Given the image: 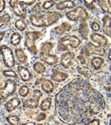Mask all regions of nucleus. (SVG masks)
<instances>
[{"instance_id":"nucleus-10","label":"nucleus","mask_w":111,"mask_h":125,"mask_svg":"<svg viewBox=\"0 0 111 125\" xmlns=\"http://www.w3.org/2000/svg\"><path fill=\"white\" fill-rule=\"evenodd\" d=\"M90 38L92 40V42H94L96 44V47H104L106 45H107V39L102 35V34H99V33H93V34H91V36H90Z\"/></svg>"},{"instance_id":"nucleus-40","label":"nucleus","mask_w":111,"mask_h":125,"mask_svg":"<svg viewBox=\"0 0 111 125\" xmlns=\"http://www.w3.org/2000/svg\"><path fill=\"white\" fill-rule=\"evenodd\" d=\"M5 8H6V1H4V0H0V13L4 11Z\"/></svg>"},{"instance_id":"nucleus-18","label":"nucleus","mask_w":111,"mask_h":125,"mask_svg":"<svg viewBox=\"0 0 111 125\" xmlns=\"http://www.w3.org/2000/svg\"><path fill=\"white\" fill-rule=\"evenodd\" d=\"M75 6V2L73 1H61L56 4V8L60 10H63L66 9H72Z\"/></svg>"},{"instance_id":"nucleus-4","label":"nucleus","mask_w":111,"mask_h":125,"mask_svg":"<svg viewBox=\"0 0 111 125\" xmlns=\"http://www.w3.org/2000/svg\"><path fill=\"white\" fill-rule=\"evenodd\" d=\"M0 52L3 58V62L6 67L8 68H12L15 65V60H14V56L13 52L11 49V47H9L6 45H3L0 47Z\"/></svg>"},{"instance_id":"nucleus-43","label":"nucleus","mask_w":111,"mask_h":125,"mask_svg":"<svg viewBox=\"0 0 111 125\" xmlns=\"http://www.w3.org/2000/svg\"><path fill=\"white\" fill-rule=\"evenodd\" d=\"M5 34H6V31H0V42H1V40L4 38Z\"/></svg>"},{"instance_id":"nucleus-21","label":"nucleus","mask_w":111,"mask_h":125,"mask_svg":"<svg viewBox=\"0 0 111 125\" xmlns=\"http://www.w3.org/2000/svg\"><path fill=\"white\" fill-rule=\"evenodd\" d=\"M39 103L38 101L36 100H33V99H29V100H26L23 102V106L24 108H29V109H36L38 107Z\"/></svg>"},{"instance_id":"nucleus-14","label":"nucleus","mask_w":111,"mask_h":125,"mask_svg":"<svg viewBox=\"0 0 111 125\" xmlns=\"http://www.w3.org/2000/svg\"><path fill=\"white\" fill-rule=\"evenodd\" d=\"M20 103H21V102H20V100H19L18 98H12V99H11V100L5 104L6 111L9 112V113L12 112L13 110H15L16 108L20 105Z\"/></svg>"},{"instance_id":"nucleus-12","label":"nucleus","mask_w":111,"mask_h":125,"mask_svg":"<svg viewBox=\"0 0 111 125\" xmlns=\"http://www.w3.org/2000/svg\"><path fill=\"white\" fill-rule=\"evenodd\" d=\"M68 78V75L67 73H65V72H62V71L59 70H52V73H51V79L54 81V82H57V83H62L64 81H66L67 79Z\"/></svg>"},{"instance_id":"nucleus-44","label":"nucleus","mask_w":111,"mask_h":125,"mask_svg":"<svg viewBox=\"0 0 111 125\" xmlns=\"http://www.w3.org/2000/svg\"><path fill=\"white\" fill-rule=\"evenodd\" d=\"M3 102H4V99H3L2 95H1V93H0V104H1V103H2Z\"/></svg>"},{"instance_id":"nucleus-31","label":"nucleus","mask_w":111,"mask_h":125,"mask_svg":"<svg viewBox=\"0 0 111 125\" xmlns=\"http://www.w3.org/2000/svg\"><path fill=\"white\" fill-rule=\"evenodd\" d=\"M30 93V88L27 85H22L19 88V95L21 97H27Z\"/></svg>"},{"instance_id":"nucleus-22","label":"nucleus","mask_w":111,"mask_h":125,"mask_svg":"<svg viewBox=\"0 0 111 125\" xmlns=\"http://www.w3.org/2000/svg\"><path fill=\"white\" fill-rule=\"evenodd\" d=\"M79 31H80V33H81V35H82L85 39H87V37H88V33H89V30H88L87 23L86 22V21H83V22L81 23Z\"/></svg>"},{"instance_id":"nucleus-37","label":"nucleus","mask_w":111,"mask_h":125,"mask_svg":"<svg viewBox=\"0 0 111 125\" xmlns=\"http://www.w3.org/2000/svg\"><path fill=\"white\" fill-rule=\"evenodd\" d=\"M84 3H85V4L87 5V7H88L89 9H95V6H94V4H93V3H95V1H92V0H90V1L85 0Z\"/></svg>"},{"instance_id":"nucleus-28","label":"nucleus","mask_w":111,"mask_h":125,"mask_svg":"<svg viewBox=\"0 0 111 125\" xmlns=\"http://www.w3.org/2000/svg\"><path fill=\"white\" fill-rule=\"evenodd\" d=\"M6 119L11 125H19L20 123V119L17 116H8Z\"/></svg>"},{"instance_id":"nucleus-26","label":"nucleus","mask_w":111,"mask_h":125,"mask_svg":"<svg viewBox=\"0 0 111 125\" xmlns=\"http://www.w3.org/2000/svg\"><path fill=\"white\" fill-rule=\"evenodd\" d=\"M33 70L39 74H42L46 71V67H45L44 63H42L41 62H36L33 64Z\"/></svg>"},{"instance_id":"nucleus-30","label":"nucleus","mask_w":111,"mask_h":125,"mask_svg":"<svg viewBox=\"0 0 111 125\" xmlns=\"http://www.w3.org/2000/svg\"><path fill=\"white\" fill-rule=\"evenodd\" d=\"M10 20H11V15L9 13H5V14L0 16V28L2 26H4L5 24L9 23Z\"/></svg>"},{"instance_id":"nucleus-25","label":"nucleus","mask_w":111,"mask_h":125,"mask_svg":"<svg viewBox=\"0 0 111 125\" xmlns=\"http://www.w3.org/2000/svg\"><path fill=\"white\" fill-rule=\"evenodd\" d=\"M53 44L50 43V42H48V43H45L42 45L41 47V54H48L50 52V50L53 48Z\"/></svg>"},{"instance_id":"nucleus-39","label":"nucleus","mask_w":111,"mask_h":125,"mask_svg":"<svg viewBox=\"0 0 111 125\" xmlns=\"http://www.w3.org/2000/svg\"><path fill=\"white\" fill-rule=\"evenodd\" d=\"M86 125H100V119H98V118L92 119L89 122H87Z\"/></svg>"},{"instance_id":"nucleus-20","label":"nucleus","mask_w":111,"mask_h":125,"mask_svg":"<svg viewBox=\"0 0 111 125\" xmlns=\"http://www.w3.org/2000/svg\"><path fill=\"white\" fill-rule=\"evenodd\" d=\"M15 57L17 58L18 62L20 63H25V62L28 61V58H27V55L25 54L24 50L22 48H16L15 49Z\"/></svg>"},{"instance_id":"nucleus-33","label":"nucleus","mask_w":111,"mask_h":125,"mask_svg":"<svg viewBox=\"0 0 111 125\" xmlns=\"http://www.w3.org/2000/svg\"><path fill=\"white\" fill-rule=\"evenodd\" d=\"M3 75H4L5 77H11V78H16V77H17L15 72L13 70H11V69L4 70L3 71Z\"/></svg>"},{"instance_id":"nucleus-3","label":"nucleus","mask_w":111,"mask_h":125,"mask_svg":"<svg viewBox=\"0 0 111 125\" xmlns=\"http://www.w3.org/2000/svg\"><path fill=\"white\" fill-rule=\"evenodd\" d=\"M43 34H44V32H42V31H29L26 33L25 46L33 54H37V48H36L34 41L39 39Z\"/></svg>"},{"instance_id":"nucleus-6","label":"nucleus","mask_w":111,"mask_h":125,"mask_svg":"<svg viewBox=\"0 0 111 125\" xmlns=\"http://www.w3.org/2000/svg\"><path fill=\"white\" fill-rule=\"evenodd\" d=\"M16 86H17V84H16V83L14 81L8 80L6 82V85L4 86L3 88H0V93L2 95L4 101L7 98H9L10 96H11V95H13V94L15 93Z\"/></svg>"},{"instance_id":"nucleus-32","label":"nucleus","mask_w":111,"mask_h":125,"mask_svg":"<svg viewBox=\"0 0 111 125\" xmlns=\"http://www.w3.org/2000/svg\"><path fill=\"white\" fill-rule=\"evenodd\" d=\"M78 71H79L81 74L87 76V77H89L90 76V72L91 71L89 70L87 67H84V66H78Z\"/></svg>"},{"instance_id":"nucleus-2","label":"nucleus","mask_w":111,"mask_h":125,"mask_svg":"<svg viewBox=\"0 0 111 125\" xmlns=\"http://www.w3.org/2000/svg\"><path fill=\"white\" fill-rule=\"evenodd\" d=\"M80 44H81V40L77 36L67 34L60 39L59 44H58V50L59 51H67V50H68L69 47L72 48H76L79 47Z\"/></svg>"},{"instance_id":"nucleus-41","label":"nucleus","mask_w":111,"mask_h":125,"mask_svg":"<svg viewBox=\"0 0 111 125\" xmlns=\"http://www.w3.org/2000/svg\"><path fill=\"white\" fill-rule=\"evenodd\" d=\"M46 117H47V115L44 114V112H43V113H40L39 115H38V117H36V120L37 121H41V120H44Z\"/></svg>"},{"instance_id":"nucleus-38","label":"nucleus","mask_w":111,"mask_h":125,"mask_svg":"<svg viewBox=\"0 0 111 125\" xmlns=\"http://www.w3.org/2000/svg\"><path fill=\"white\" fill-rule=\"evenodd\" d=\"M77 59H78V61L80 62V63L85 67V65H86V63H87V62H86V60H85V57L83 56V55H80V56H78L77 57Z\"/></svg>"},{"instance_id":"nucleus-24","label":"nucleus","mask_w":111,"mask_h":125,"mask_svg":"<svg viewBox=\"0 0 111 125\" xmlns=\"http://www.w3.org/2000/svg\"><path fill=\"white\" fill-rule=\"evenodd\" d=\"M21 40H22V35H21L20 33H18V32H13V33L11 34V43L12 46H15V47L18 46V45L20 44Z\"/></svg>"},{"instance_id":"nucleus-9","label":"nucleus","mask_w":111,"mask_h":125,"mask_svg":"<svg viewBox=\"0 0 111 125\" xmlns=\"http://www.w3.org/2000/svg\"><path fill=\"white\" fill-rule=\"evenodd\" d=\"M74 57H75L74 52L67 51V52L64 53V54L62 55V57H61V60H60L61 65L63 66L64 68H69L72 65V63H73Z\"/></svg>"},{"instance_id":"nucleus-5","label":"nucleus","mask_w":111,"mask_h":125,"mask_svg":"<svg viewBox=\"0 0 111 125\" xmlns=\"http://www.w3.org/2000/svg\"><path fill=\"white\" fill-rule=\"evenodd\" d=\"M66 16L70 21H77V20L87 21V19L89 18V14L87 11V10L85 8H83V7H77L74 10L67 11Z\"/></svg>"},{"instance_id":"nucleus-17","label":"nucleus","mask_w":111,"mask_h":125,"mask_svg":"<svg viewBox=\"0 0 111 125\" xmlns=\"http://www.w3.org/2000/svg\"><path fill=\"white\" fill-rule=\"evenodd\" d=\"M103 62H104V59H103V58L99 57V56H96V57H93V58L91 59L90 64L92 65V67H93L94 69L98 70V69H100V68L102 67Z\"/></svg>"},{"instance_id":"nucleus-8","label":"nucleus","mask_w":111,"mask_h":125,"mask_svg":"<svg viewBox=\"0 0 111 125\" xmlns=\"http://www.w3.org/2000/svg\"><path fill=\"white\" fill-rule=\"evenodd\" d=\"M104 53V50L101 47H98L94 46L92 43H88L87 44L85 47H83L82 49V54L86 55V56H90L92 54H103Z\"/></svg>"},{"instance_id":"nucleus-16","label":"nucleus","mask_w":111,"mask_h":125,"mask_svg":"<svg viewBox=\"0 0 111 125\" xmlns=\"http://www.w3.org/2000/svg\"><path fill=\"white\" fill-rule=\"evenodd\" d=\"M103 33L107 36H110L111 30H110V15H104L103 18Z\"/></svg>"},{"instance_id":"nucleus-13","label":"nucleus","mask_w":111,"mask_h":125,"mask_svg":"<svg viewBox=\"0 0 111 125\" xmlns=\"http://www.w3.org/2000/svg\"><path fill=\"white\" fill-rule=\"evenodd\" d=\"M17 71L19 72V75H20V77H21V80L23 81V82H29V81H31V79H32V73L30 72V70L27 68V67H25V66H22V65H19L18 67H17Z\"/></svg>"},{"instance_id":"nucleus-23","label":"nucleus","mask_w":111,"mask_h":125,"mask_svg":"<svg viewBox=\"0 0 111 125\" xmlns=\"http://www.w3.org/2000/svg\"><path fill=\"white\" fill-rule=\"evenodd\" d=\"M51 103H52L51 98H47V99H45L43 102H41L40 108H41V110L43 112L44 111H48V110L50 109V107H51Z\"/></svg>"},{"instance_id":"nucleus-7","label":"nucleus","mask_w":111,"mask_h":125,"mask_svg":"<svg viewBox=\"0 0 111 125\" xmlns=\"http://www.w3.org/2000/svg\"><path fill=\"white\" fill-rule=\"evenodd\" d=\"M10 5L12 9L13 12L15 13V15L19 16L20 19H24L27 16V10L25 9L24 5L22 4L21 1H16V0H11L10 2Z\"/></svg>"},{"instance_id":"nucleus-29","label":"nucleus","mask_w":111,"mask_h":125,"mask_svg":"<svg viewBox=\"0 0 111 125\" xmlns=\"http://www.w3.org/2000/svg\"><path fill=\"white\" fill-rule=\"evenodd\" d=\"M100 7L102 8L103 12H106V13H109L110 12V8H109V4H107V1H103V0H100L98 1Z\"/></svg>"},{"instance_id":"nucleus-35","label":"nucleus","mask_w":111,"mask_h":125,"mask_svg":"<svg viewBox=\"0 0 111 125\" xmlns=\"http://www.w3.org/2000/svg\"><path fill=\"white\" fill-rule=\"evenodd\" d=\"M54 5V1H45L42 5L44 10H49L52 6Z\"/></svg>"},{"instance_id":"nucleus-15","label":"nucleus","mask_w":111,"mask_h":125,"mask_svg":"<svg viewBox=\"0 0 111 125\" xmlns=\"http://www.w3.org/2000/svg\"><path fill=\"white\" fill-rule=\"evenodd\" d=\"M42 89L47 94H51L54 90V84L50 80L44 79L42 82Z\"/></svg>"},{"instance_id":"nucleus-36","label":"nucleus","mask_w":111,"mask_h":125,"mask_svg":"<svg viewBox=\"0 0 111 125\" xmlns=\"http://www.w3.org/2000/svg\"><path fill=\"white\" fill-rule=\"evenodd\" d=\"M91 29L94 31H101V27H100L99 23H97V22H92V23H91Z\"/></svg>"},{"instance_id":"nucleus-27","label":"nucleus","mask_w":111,"mask_h":125,"mask_svg":"<svg viewBox=\"0 0 111 125\" xmlns=\"http://www.w3.org/2000/svg\"><path fill=\"white\" fill-rule=\"evenodd\" d=\"M15 28L20 31H24L27 28V24L24 21V19H18L15 21Z\"/></svg>"},{"instance_id":"nucleus-34","label":"nucleus","mask_w":111,"mask_h":125,"mask_svg":"<svg viewBox=\"0 0 111 125\" xmlns=\"http://www.w3.org/2000/svg\"><path fill=\"white\" fill-rule=\"evenodd\" d=\"M42 97V92L38 90V89H35L34 91H33V93H32V98L33 100H36V101H39V99Z\"/></svg>"},{"instance_id":"nucleus-11","label":"nucleus","mask_w":111,"mask_h":125,"mask_svg":"<svg viewBox=\"0 0 111 125\" xmlns=\"http://www.w3.org/2000/svg\"><path fill=\"white\" fill-rule=\"evenodd\" d=\"M40 59L48 65H54L59 61V59L56 55L49 54V53H48V54H41L40 53Z\"/></svg>"},{"instance_id":"nucleus-42","label":"nucleus","mask_w":111,"mask_h":125,"mask_svg":"<svg viewBox=\"0 0 111 125\" xmlns=\"http://www.w3.org/2000/svg\"><path fill=\"white\" fill-rule=\"evenodd\" d=\"M21 2H22V4L28 5V6H31V5H32V4L36 3V1H35V0H32V1H21Z\"/></svg>"},{"instance_id":"nucleus-1","label":"nucleus","mask_w":111,"mask_h":125,"mask_svg":"<svg viewBox=\"0 0 111 125\" xmlns=\"http://www.w3.org/2000/svg\"><path fill=\"white\" fill-rule=\"evenodd\" d=\"M62 14L58 11H48L41 15L32 14L30 16V21L34 27L38 28H47L48 26L56 23Z\"/></svg>"},{"instance_id":"nucleus-19","label":"nucleus","mask_w":111,"mask_h":125,"mask_svg":"<svg viewBox=\"0 0 111 125\" xmlns=\"http://www.w3.org/2000/svg\"><path fill=\"white\" fill-rule=\"evenodd\" d=\"M71 30V25H69L68 23H63L61 26H59V27H57L54 29V31H55L57 34H59V35H62L64 33H66L67 31H69Z\"/></svg>"}]
</instances>
